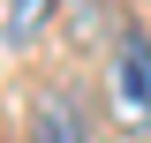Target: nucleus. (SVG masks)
<instances>
[{
  "label": "nucleus",
  "instance_id": "obj_3",
  "mask_svg": "<svg viewBox=\"0 0 151 143\" xmlns=\"http://www.w3.org/2000/svg\"><path fill=\"white\" fill-rule=\"evenodd\" d=\"M53 23V0H0V45L8 53H30Z\"/></svg>",
  "mask_w": 151,
  "mask_h": 143
},
{
  "label": "nucleus",
  "instance_id": "obj_2",
  "mask_svg": "<svg viewBox=\"0 0 151 143\" xmlns=\"http://www.w3.org/2000/svg\"><path fill=\"white\" fill-rule=\"evenodd\" d=\"M30 143H91V113L68 83H45L30 98Z\"/></svg>",
  "mask_w": 151,
  "mask_h": 143
},
{
  "label": "nucleus",
  "instance_id": "obj_1",
  "mask_svg": "<svg viewBox=\"0 0 151 143\" xmlns=\"http://www.w3.org/2000/svg\"><path fill=\"white\" fill-rule=\"evenodd\" d=\"M113 106L129 113V128L151 136V38L144 30H121V45H113Z\"/></svg>",
  "mask_w": 151,
  "mask_h": 143
}]
</instances>
